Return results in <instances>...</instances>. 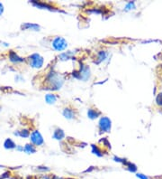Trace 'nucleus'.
Here are the masks:
<instances>
[{
	"label": "nucleus",
	"mask_w": 162,
	"mask_h": 179,
	"mask_svg": "<svg viewBox=\"0 0 162 179\" xmlns=\"http://www.w3.org/2000/svg\"><path fill=\"white\" fill-rule=\"evenodd\" d=\"M52 46L53 48L57 51H62L64 49L67 48L68 46V43L66 42L64 38L62 37H56L53 42H52Z\"/></svg>",
	"instance_id": "f257e3e1"
},
{
	"label": "nucleus",
	"mask_w": 162,
	"mask_h": 179,
	"mask_svg": "<svg viewBox=\"0 0 162 179\" xmlns=\"http://www.w3.org/2000/svg\"><path fill=\"white\" fill-rule=\"evenodd\" d=\"M30 64L33 68H41L43 64V59L39 54L34 53L30 57Z\"/></svg>",
	"instance_id": "f03ea898"
},
{
	"label": "nucleus",
	"mask_w": 162,
	"mask_h": 179,
	"mask_svg": "<svg viewBox=\"0 0 162 179\" xmlns=\"http://www.w3.org/2000/svg\"><path fill=\"white\" fill-rule=\"evenodd\" d=\"M99 127H100L101 130H103L105 132H109L111 130V120L107 117H103L100 119Z\"/></svg>",
	"instance_id": "7ed1b4c3"
},
{
	"label": "nucleus",
	"mask_w": 162,
	"mask_h": 179,
	"mask_svg": "<svg viewBox=\"0 0 162 179\" xmlns=\"http://www.w3.org/2000/svg\"><path fill=\"white\" fill-rule=\"evenodd\" d=\"M31 140L33 144L37 145V146H40L43 143V138L42 137V135L40 134V132L38 131H33L31 136Z\"/></svg>",
	"instance_id": "20e7f679"
},
{
	"label": "nucleus",
	"mask_w": 162,
	"mask_h": 179,
	"mask_svg": "<svg viewBox=\"0 0 162 179\" xmlns=\"http://www.w3.org/2000/svg\"><path fill=\"white\" fill-rule=\"evenodd\" d=\"M10 60L12 62H14V63H19V62H23L24 61L22 58H20L14 52H11V53H10Z\"/></svg>",
	"instance_id": "39448f33"
},
{
	"label": "nucleus",
	"mask_w": 162,
	"mask_h": 179,
	"mask_svg": "<svg viewBox=\"0 0 162 179\" xmlns=\"http://www.w3.org/2000/svg\"><path fill=\"white\" fill-rule=\"evenodd\" d=\"M123 164H125V165H126L127 169L129 170L130 172L134 173V172H136V171H137V166H136L134 164H131V163H130V162H126V161H124Z\"/></svg>",
	"instance_id": "423d86ee"
},
{
	"label": "nucleus",
	"mask_w": 162,
	"mask_h": 179,
	"mask_svg": "<svg viewBox=\"0 0 162 179\" xmlns=\"http://www.w3.org/2000/svg\"><path fill=\"white\" fill-rule=\"evenodd\" d=\"M45 99H46V101L48 102L49 104H53V103L56 102L57 97L55 95H53V94H47L46 97H45Z\"/></svg>",
	"instance_id": "0eeeda50"
},
{
	"label": "nucleus",
	"mask_w": 162,
	"mask_h": 179,
	"mask_svg": "<svg viewBox=\"0 0 162 179\" xmlns=\"http://www.w3.org/2000/svg\"><path fill=\"white\" fill-rule=\"evenodd\" d=\"M64 132L61 130H57L54 132V135H53V137L56 139H62L64 138Z\"/></svg>",
	"instance_id": "6e6552de"
},
{
	"label": "nucleus",
	"mask_w": 162,
	"mask_h": 179,
	"mask_svg": "<svg viewBox=\"0 0 162 179\" xmlns=\"http://www.w3.org/2000/svg\"><path fill=\"white\" fill-rule=\"evenodd\" d=\"M99 114H100V112H98V111H95V110H89L88 112H87V115H88V117L90 119H96V118L98 117Z\"/></svg>",
	"instance_id": "1a4fd4ad"
},
{
	"label": "nucleus",
	"mask_w": 162,
	"mask_h": 179,
	"mask_svg": "<svg viewBox=\"0 0 162 179\" xmlns=\"http://www.w3.org/2000/svg\"><path fill=\"white\" fill-rule=\"evenodd\" d=\"M5 147L6 148H14V147H16V144L11 140V139H6V142H5Z\"/></svg>",
	"instance_id": "9d476101"
},
{
	"label": "nucleus",
	"mask_w": 162,
	"mask_h": 179,
	"mask_svg": "<svg viewBox=\"0 0 162 179\" xmlns=\"http://www.w3.org/2000/svg\"><path fill=\"white\" fill-rule=\"evenodd\" d=\"M63 115L68 119H71V118H73V111L69 109H65L64 111H63Z\"/></svg>",
	"instance_id": "9b49d317"
},
{
	"label": "nucleus",
	"mask_w": 162,
	"mask_h": 179,
	"mask_svg": "<svg viewBox=\"0 0 162 179\" xmlns=\"http://www.w3.org/2000/svg\"><path fill=\"white\" fill-rule=\"evenodd\" d=\"M23 28H25V29L32 28V29H33V30H37V29H39L40 27H39V25H32V24H25V25H23Z\"/></svg>",
	"instance_id": "f8f14e48"
},
{
	"label": "nucleus",
	"mask_w": 162,
	"mask_h": 179,
	"mask_svg": "<svg viewBox=\"0 0 162 179\" xmlns=\"http://www.w3.org/2000/svg\"><path fill=\"white\" fill-rule=\"evenodd\" d=\"M24 150L28 153H34L35 152V148L32 145H26L24 147Z\"/></svg>",
	"instance_id": "ddd939ff"
},
{
	"label": "nucleus",
	"mask_w": 162,
	"mask_h": 179,
	"mask_svg": "<svg viewBox=\"0 0 162 179\" xmlns=\"http://www.w3.org/2000/svg\"><path fill=\"white\" fill-rule=\"evenodd\" d=\"M156 102L159 106H162V93H159L158 96L156 98Z\"/></svg>",
	"instance_id": "4468645a"
},
{
	"label": "nucleus",
	"mask_w": 162,
	"mask_h": 179,
	"mask_svg": "<svg viewBox=\"0 0 162 179\" xmlns=\"http://www.w3.org/2000/svg\"><path fill=\"white\" fill-rule=\"evenodd\" d=\"M135 8V5L133 2H130L129 4L126 6V9L127 10H131V9H134Z\"/></svg>",
	"instance_id": "2eb2a0df"
},
{
	"label": "nucleus",
	"mask_w": 162,
	"mask_h": 179,
	"mask_svg": "<svg viewBox=\"0 0 162 179\" xmlns=\"http://www.w3.org/2000/svg\"><path fill=\"white\" fill-rule=\"evenodd\" d=\"M136 177H138L139 179H149L146 175H143V174H141V173H138L136 175Z\"/></svg>",
	"instance_id": "dca6fc26"
},
{
	"label": "nucleus",
	"mask_w": 162,
	"mask_h": 179,
	"mask_svg": "<svg viewBox=\"0 0 162 179\" xmlns=\"http://www.w3.org/2000/svg\"><path fill=\"white\" fill-rule=\"evenodd\" d=\"M20 135H21L22 137L26 138V137H28V136H29V131H28V130H23V131L20 133Z\"/></svg>",
	"instance_id": "f3484780"
},
{
	"label": "nucleus",
	"mask_w": 162,
	"mask_h": 179,
	"mask_svg": "<svg viewBox=\"0 0 162 179\" xmlns=\"http://www.w3.org/2000/svg\"><path fill=\"white\" fill-rule=\"evenodd\" d=\"M2 12H3V5L0 3V14H1Z\"/></svg>",
	"instance_id": "a211bd4d"
}]
</instances>
